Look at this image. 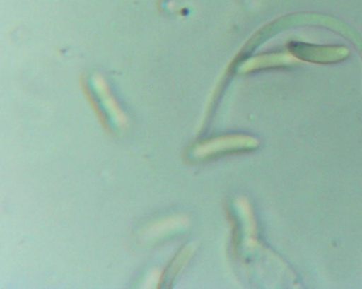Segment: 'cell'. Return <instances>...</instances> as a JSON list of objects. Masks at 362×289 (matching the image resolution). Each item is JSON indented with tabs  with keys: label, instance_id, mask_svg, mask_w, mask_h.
I'll return each mask as SVG.
<instances>
[{
	"label": "cell",
	"instance_id": "1",
	"mask_svg": "<svg viewBox=\"0 0 362 289\" xmlns=\"http://www.w3.org/2000/svg\"><path fill=\"white\" fill-rule=\"evenodd\" d=\"M257 146L252 137L243 135H228L205 141L190 151V158L201 160L220 155L250 150Z\"/></svg>",
	"mask_w": 362,
	"mask_h": 289
},
{
	"label": "cell",
	"instance_id": "2",
	"mask_svg": "<svg viewBox=\"0 0 362 289\" xmlns=\"http://www.w3.org/2000/svg\"><path fill=\"white\" fill-rule=\"evenodd\" d=\"M191 253L190 247H185L178 253L168 267L166 273V276L168 277L167 278H170L171 280L177 274V272L180 271Z\"/></svg>",
	"mask_w": 362,
	"mask_h": 289
}]
</instances>
